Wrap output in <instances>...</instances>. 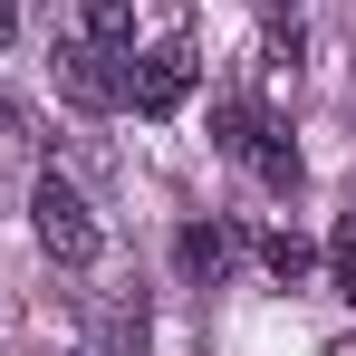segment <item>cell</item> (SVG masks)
I'll list each match as a JSON object with an SVG mask.
<instances>
[{"instance_id":"cell-10","label":"cell","mask_w":356,"mask_h":356,"mask_svg":"<svg viewBox=\"0 0 356 356\" xmlns=\"http://www.w3.org/2000/svg\"><path fill=\"white\" fill-rule=\"evenodd\" d=\"M10 39H19V0H0V49H10Z\"/></svg>"},{"instance_id":"cell-5","label":"cell","mask_w":356,"mask_h":356,"mask_svg":"<svg viewBox=\"0 0 356 356\" xmlns=\"http://www.w3.org/2000/svg\"><path fill=\"white\" fill-rule=\"evenodd\" d=\"M241 164H250V174L270 183V193H298V183H308V164H298V145L280 135V125H260V145H250Z\"/></svg>"},{"instance_id":"cell-6","label":"cell","mask_w":356,"mask_h":356,"mask_svg":"<svg viewBox=\"0 0 356 356\" xmlns=\"http://www.w3.org/2000/svg\"><path fill=\"white\" fill-rule=\"evenodd\" d=\"M77 19H87L97 49H125V39H135V0H77Z\"/></svg>"},{"instance_id":"cell-7","label":"cell","mask_w":356,"mask_h":356,"mask_svg":"<svg viewBox=\"0 0 356 356\" xmlns=\"http://www.w3.org/2000/svg\"><path fill=\"white\" fill-rule=\"evenodd\" d=\"M260 260H270V280H280V289H298V280L318 270V250H308L298 232H270V241H260Z\"/></svg>"},{"instance_id":"cell-9","label":"cell","mask_w":356,"mask_h":356,"mask_svg":"<svg viewBox=\"0 0 356 356\" xmlns=\"http://www.w3.org/2000/svg\"><path fill=\"white\" fill-rule=\"evenodd\" d=\"M327 289H337V298H356V212L327 232Z\"/></svg>"},{"instance_id":"cell-2","label":"cell","mask_w":356,"mask_h":356,"mask_svg":"<svg viewBox=\"0 0 356 356\" xmlns=\"http://www.w3.org/2000/svg\"><path fill=\"white\" fill-rule=\"evenodd\" d=\"M193 77H202L193 39H164V49H145V58L125 67V106H135V116H174L183 97H193Z\"/></svg>"},{"instance_id":"cell-1","label":"cell","mask_w":356,"mask_h":356,"mask_svg":"<svg viewBox=\"0 0 356 356\" xmlns=\"http://www.w3.org/2000/svg\"><path fill=\"white\" fill-rule=\"evenodd\" d=\"M29 232H39V250H49L58 270H87V260H97V212H87V193L67 174L29 183Z\"/></svg>"},{"instance_id":"cell-8","label":"cell","mask_w":356,"mask_h":356,"mask_svg":"<svg viewBox=\"0 0 356 356\" xmlns=\"http://www.w3.org/2000/svg\"><path fill=\"white\" fill-rule=\"evenodd\" d=\"M212 145H222V154L241 164V154L260 145V106H241V97H232V106H212Z\"/></svg>"},{"instance_id":"cell-4","label":"cell","mask_w":356,"mask_h":356,"mask_svg":"<svg viewBox=\"0 0 356 356\" xmlns=\"http://www.w3.org/2000/svg\"><path fill=\"white\" fill-rule=\"evenodd\" d=\"M232 260H241V232H232V222H183V241H174V270L193 280V289H212V280H222Z\"/></svg>"},{"instance_id":"cell-12","label":"cell","mask_w":356,"mask_h":356,"mask_svg":"<svg viewBox=\"0 0 356 356\" xmlns=\"http://www.w3.org/2000/svg\"><path fill=\"white\" fill-rule=\"evenodd\" d=\"M77 356H97V347H77Z\"/></svg>"},{"instance_id":"cell-11","label":"cell","mask_w":356,"mask_h":356,"mask_svg":"<svg viewBox=\"0 0 356 356\" xmlns=\"http://www.w3.org/2000/svg\"><path fill=\"white\" fill-rule=\"evenodd\" d=\"M0 135H19V106H10V97H0Z\"/></svg>"},{"instance_id":"cell-3","label":"cell","mask_w":356,"mask_h":356,"mask_svg":"<svg viewBox=\"0 0 356 356\" xmlns=\"http://www.w3.org/2000/svg\"><path fill=\"white\" fill-rule=\"evenodd\" d=\"M125 49H97V39H58V58H49V67H58V87H67V97H77V106H125Z\"/></svg>"}]
</instances>
